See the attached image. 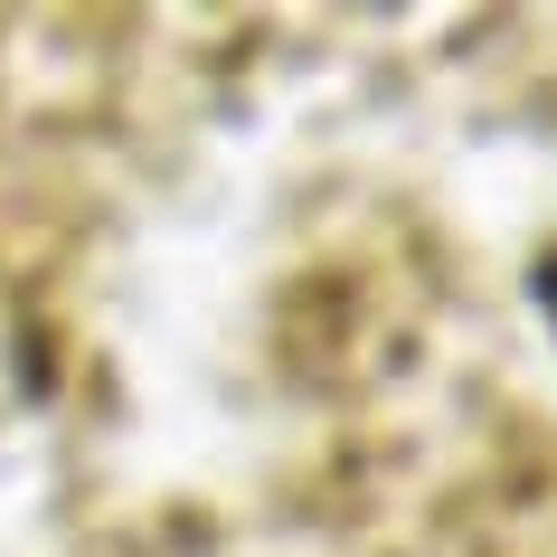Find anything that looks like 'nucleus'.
Wrapping results in <instances>:
<instances>
[{
    "mask_svg": "<svg viewBox=\"0 0 557 557\" xmlns=\"http://www.w3.org/2000/svg\"><path fill=\"white\" fill-rule=\"evenodd\" d=\"M539 302H548V322H557V264H548V274H539Z\"/></svg>",
    "mask_w": 557,
    "mask_h": 557,
    "instance_id": "1",
    "label": "nucleus"
}]
</instances>
